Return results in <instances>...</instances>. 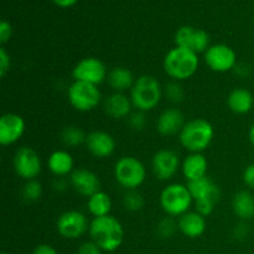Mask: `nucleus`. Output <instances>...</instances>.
<instances>
[{"label":"nucleus","instance_id":"35","mask_svg":"<svg viewBox=\"0 0 254 254\" xmlns=\"http://www.w3.org/2000/svg\"><path fill=\"white\" fill-rule=\"evenodd\" d=\"M12 35V27L11 24L6 20H1L0 22V42L5 44L6 41H9V39Z\"/></svg>","mask_w":254,"mask_h":254},{"label":"nucleus","instance_id":"19","mask_svg":"<svg viewBox=\"0 0 254 254\" xmlns=\"http://www.w3.org/2000/svg\"><path fill=\"white\" fill-rule=\"evenodd\" d=\"M179 230L184 236L189 238H198L205 233L206 220L198 212H186L180 216L178 221Z\"/></svg>","mask_w":254,"mask_h":254},{"label":"nucleus","instance_id":"30","mask_svg":"<svg viewBox=\"0 0 254 254\" xmlns=\"http://www.w3.org/2000/svg\"><path fill=\"white\" fill-rule=\"evenodd\" d=\"M176 230H179V225L171 216L163 218L158 225V235L161 238H171L175 235Z\"/></svg>","mask_w":254,"mask_h":254},{"label":"nucleus","instance_id":"16","mask_svg":"<svg viewBox=\"0 0 254 254\" xmlns=\"http://www.w3.org/2000/svg\"><path fill=\"white\" fill-rule=\"evenodd\" d=\"M86 146L89 153L99 159L111 156L116 150V140L111 134L102 130H94L87 134Z\"/></svg>","mask_w":254,"mask_h":254},{"label":"nucleus","instance_id":"3","mask_svg":"<svg viewBox=\"0 0 254 254\" xmlns=\"http://www.w3.org/2000/svg\"><path fill=\"white\" fill-rule=\"evenodd\" d=\"M215 130L212 124L202 118L188 122L179 134L180 143L190 153H202L212 143Z\"/></svg>","mask_w":254,"mask_h":254},{"label":"nucleus","instance_id":"29","mask_svg":"<svg viewBox=\"0 0 254 254\" xmlns=\"http://www.w3.org/2000/svg\"><path fill=\"white\" fill-rule=\"evenodd\" d=\"M42 195V185L41 183L35 179V180L26 181V184L22 188V198L27 202H34L37 201Z\"/></svg>","mask_w":254,"mask_h":254},{"label":"nucleus","instance_id":"17","mask_svg":"<svg viewBox=\"0 0 254 254\" xmlns=\"http://www.w3.org/2000/svg\"><path fill=\"white\" fill-rule=\"evenodd\" d=\"M186 186H188L195 202L196 201H210V202L217 203V201L220 200V188L208 176H203L197 180L188 181Z\"/></svg>","mask_w":254,"mask_h":254},{"label":"nucleus","instance_id":"23","mask_svg":"<svg viewBox=\"0 0 254 254\" xmlns=\"http://www.w3.org/2000/svg\"><path fill=\"white\" fill-rule=\"evenodd\" d=\"M227 104L233 113L246 114L253 108V94L246 88H235L228 96Z\"/></svg>","mask_w":254,"mask_h":254},{"label":"nucleus","instance_id":"25","mask_svg":"<svg viewBox=\"0 0 254 254\" xmlns=\"http://www.w3.org/2000/svg\"><path fill=\"white\" fill-rule=\"evenodd\" d=\"M108 83L116 92L123 93L124 91L130 88L135 83L133 72L127 67H114L108 73Z\"/></svg>","mask_w":254,"mask_h":254},{"label":"nucleus","instance_id":"24","mask_svg":"<svg viewBox=\"0 0 254 254\" xmlns=\"http://www.w3.org/2000/svg\"><path fill=\"white\" fill-rule=\"evenodd\" d=\"M232 208L235 215L240 220H251L254 217V196L247 190L238 191L233 196Z\"/></svg>","mask_w":254,"mask_h":254},{"label":"nucleus","instance_id":"13","mask_svg":"<svg viewBox=\"0 0 254 254\" xmlns=\"http://www.w3.org/2000/svg\"><path fill=\"white\" fill-rule=\"evenodd\" d=\"M180 159L176 151L171 149H161L153 158V171L161 181L170 180L178 173Z\"/></svg>","mask_w":254,"mask_h":254},{"label":"nucleus","instance_id":"33","mask_svg":"<svg viewBox=\"0 0 254 254\" xmlns=\"http://www.w3.org/2000/svg\"><path fill=\"white\" fill-rule=\"evenodd\" d=\"M10 66H11V60H10L9 54L5 51L4 47L0 49V77H5L9 72Z\"/></svg>","mask_w":254,"mask_h":254},{"label":"nucleus","instance_id":"38","mask_svg":"<svg viewBox=\"0 0 254 254\" xmlns=\"http://www.w3.org/2000/svg\"><path fill=\"white\" fill-rule=\"evenodd\" d=\"M32 254H59L57 253V251L55 250L52 246L50 245H39L34 250V252Z\"/></svg>","mask_w":254,"mask_h":254},{"label":"nucleus","instance_id":"28","mask_svg":"<svg viewBox=\"0 0 254 254\" xmlns=\"http://www.w3.org/2000/svg\"><path fill=\"white\" fill-rule=\"evenodd\" d=\"M123 205L130 212H136L144 207V197L136 190H129L124 195Z\"/></svg>","mask_w":254,"mask_h":254},{"label":"nucleus","instance_id":"6","mask_svg":"<svg viewBox=\"0 0 254 254\" xmlns=\"http://www.w3.org/2000/svg\"><path fill=\"white\" fill-rule=\"evenodd\" d=\"M146 170L144 164L134 156H123L114 166V178L122 188L135 190L145 180Z\"/></svg>","mask_w":254,"mask_h":254},{"label":"nucleus","instance_id":"1","mask_svg":"<svg viewBox=\"0 0 254 254\" xmlns=\"http://www.w3.org/2000/svg\"><path fill=\"white\" fill-rule=\"evenodd\" d=\"M89 236L103 252H114L124 240V228L113 216L94 217L89 223Z\"/></svg>","mask_w":254,"mask_h":254},{"label":"nucleus","instance_id":"10","mask_svg":"<svg viewBox=\"0 0 254 254\" xmlns=\"http://www.w3.org/2000/svg\"><path fill=\"white\" fill-rule=\"evenodd\" d=\"M56 228L60 236L66 240H77L82 237L87 232V230H89V223L83 213L71 210L60 216Z\"/></svg>","mask_w":254,"mask_h":254},{"label":"nucleus","instance_id":"4","mask_svg":"<svg viewBox=\"0 0 254 254\" xmlns=\"http://www.w3.org/2000/svg\"><path fill=\"white\" fill-rule=\"evenodd\" d=\"M163 88L158 79L150 74H143L135 79L130 89V99L133 106L140 112L153 111L160 103Z\"/></svg>","mask_w":254,"mask_h":254},{"label":"nucleus","instance_id":"41","mask_svg":"<svg viewBox=\"0 0 254 254\" xmlns=\"http://www.w3.org/2000/svg\"><path fill=\"white\" fill-rule=\"evenodd\" d=\"M1 254H10V253H6V252H2Z\"/></svg>","mask_w":254,"mask_h":254},{"label":"nucleus","instance_id":"39","mask_svg":"<svg viewBox=\"0 0 254 254\" xmlns=\"http://www.w3.org/2000/svg\"><path fill=\"white\" fill-rule=\"evenodd\" d=\"M78 0H54L55 4L60 7H71L73 6Z\"/></svg>","mask_w":254,"mask_h":254},{"label":"nucleus","instance_id":"2","mask_svg":"<svg viewBox=\"0 0 254 254\" xmlns=\"http://www.w3.org/2000/svg\"><path fill=\"white\" fill-rule=\"evenodd\" d=\"M200 64L198 55L184 47L175 46L164 59V71L174 81H185L196 73Z\"/></svg>","mask_w":254,"mask_h":254},{"label":"nucleus","instance_id":"15","mask_svg":"<svg viewBox=\"0 0 254 254\" xmlns=\"http://www.w3.org/2000/svg\"><path fill=\"white\" fill-rule=\"evenodd\" d=\"M71 185L79 195L91 197L96 192L101 191V181L97 174L88 169L79 168L71 173Z\"/></svg>","mask_w":254,"mask_h":254},{"label":"nucleus","instance_id":"40","mask_svg":"<svg viewBox=\"0 0 254 254\" xmlns=\"http://www.w3.org/2000/svg\"><path fill=\"white\" fill-rule=\"evenodd\" d=\"M248 138H250L251 144H252V145L254 146V123L252 124V127H251L250 133H248Z\"/></svg>","mask_w":254,"mask_h":254},{"label":"nucleus","instance_id":"36","mask_svg":"<svg viewBox=\"0 0 254 254\" xmlns=\"http://www.w3.org/2000/svg\"><path fill=\"white\" fill-rule=\"evenodd\" d=\"M243 181L248 188L254 190V164H251L243 171Z\"/></svg>","mask_w":254,"mask_h":254},{"label":"nucleus","instance_id":"21","mask_svg":"<svg viewBox=\"0 0 254 254\" xmlns=\"http://www.w3.org/2000/svg\"><path fill=\"white\" fill-rule=\"evenodd\" d=\"M131 106H133L131 99H129L124 93L116 92L106 99L104 109H106L107 114L112 118L122 119L130 114Z\"/></svg>","mask_w":254,"mask_h":254},{"label":"nucleus","instance_id":"26","mask_svg":"<svg viewBox=\"0 0 254 254\" xmlns=\"http://www.w3.org/2000/svg\"><path fill=\"white\" fill-rule=\"evenodd\" d=\"M87 207H88L89 213L93 217H103V216H108L112 210V198L104 191H98L91 197H88V202H87Z\"/></svg>","mask_w":254,"mask_h":254},{"label":"nucleus","instance_id":"22","mask_svg":"<svg viewBox=\"0 0 254 254\" xmlns=\"http://www.w3.org/2000/svg\"><path fill=\"white\" fill-rule=\"evenodd\" d=\"M74 161L71 154L66 150H56L49 156L47 166L54 175L62 178L73 171Z\"/></svg>","mask_w":254,"mask_h":254},{"label":"nucleus","instance_id":"20","mask_svg":"<svg viewBox=\"0 0 254 254\" xmlns=\"http://www.w3.org/2000/svg\"><path fill=\"white\" fill-rule=\"evenodd\" d=\"M208 163L202 153H191L183 163V174L188 181L207 176Z\"/></svg>","mask_w":254,"mask_h":254},{"label":"nucleus","instance_id":"11","mask_svg":"<svg viewBox=\"0 0 254 254\" xmlns=\"http://www.w3.org/2000/svg\"><path fill=\"white\" fill-rule=\"evenodd\" d=\"M72 76L74 81L87 82L98 86L108 77V74H107L106 64L101 60L96 57H86L73 67Z\"/></svg>","mask_w":254,"mask_h":254},{"label":"nucleus","instance_id":"5","mask_svg":"<svg viewBox=\"0 0 254 254\" xmlns=\"http://www.w3.org/2000/svg\"><path fill=\"white\" fill-rule=\"evenodd\" d=\"M193 198L188 186L183 184H170L160 195V205L163 210L171 217H180L189 212Z\"/></svg>","mask_w":254,"mask_h":254},{"label":"nucleus","instance_id":"7","mask_svg":"<svg viewBox=\"0 0 254 254\" xmlns=\"http://www.w3.org/2000/svg\"><path fill=\"white\" fill-rule=\"evenodd\" d=\"M101 98V92L96 84L74 81L68 88V101L76 111H92L98 106Z\"/></svg>","mask_w":254,"mask_h":254},{"label":"nucleus","instance_id":"12","mask_svg":"<svg viewBox=\"0 0 254 254\" xmlns=\"http://www.w3.org/2000/svg\"><path fill=\"white\" fill-rule=\"evenodd\" d=\"M176 46L184 47L195 54H205L210 47V35L202 29L192 26H181L175 34Z\"/></svg>","mask_w":254,"mask_h":254},{"label":"nucleus","instance_id":"14","mask_svg":"<svg viewBox=\"0 0 254 254\" xmlns=\"http://www.w3.org/2000/svg\"><path fill=\"white\" fill-rule=\"evenodd\" d=\"M25 121L16 113H6L0 118V144L11 145L25 133Z\"/></svg>","mask_w":254,"mask_h":254},{"label":"nucleus","instance_id":"31","mask_svg":"<svg viewBox=\"0 0 254 254\" xmlns=\"http://www.w3.org/2000/svg\"><path fill=\"white\" fill-rule=\"evenodd\" d=\"M164 93H165L166 98L173 102V103H180V102H183L184 96H185L183 86L178 81H173L166 84Z\"/></svg>","mask_w":254,"mask_h":254},{"label":"nucleus","instance_id":"32","mask_svg":"<svg viewBox=\"0 0 254 254\" xmlns=\"http://www.w3.org/2000/svg\"><path fill=\"white\" fill-rule=\"evenodd\" d=\"M129 124L134 130H143L146 124V118L144 112L136 111L135 113H131L129 117Z\"/></svg>","mask_w":254,"mask_h":254},{"label":"nucleus","instance_id":"18","mask_svg":"<svg viewBox=\"0 0 254 254\" xmlns=\"http://www.w3.org/2000/svg\"><path fill=\"white\" fill-rule=\"evenodd\" d=\"M184 126H185V119L183 112L176 108H168L159 117L156 122V130L161 135L170 136L180 134Z\"/></svg>","mask_w":254,"mask_h":254},{"label":"nucleus","instance_id":"37","mask_svg":"<svg viewBox=\"0 0 254 254\" xmlns=\"http://www.w3.org/2000/svg\"><path fill=\"white\" fill-rule=\"evenodd\" d=\"M248 233H250V228H248V226L243 222L236 226L235 231H233V235H235V237L237 238V240H245L248 236Z\"/></svg>","mask_w":254,"mask_h":254},{"label":"nucleus","instance_id":"34","mask_svg":"<svg viewBox=\"0 0 254 254\" xmlns=\"http://www.w3.org/2000/svg\"><path fill=\"white\" fill-rule=\"evenodd\" d=\"M103 251L93 242V241H87L83 242L77 250V254H102Z\"/></svg>","mask_w":254,"mask_h":254},{"label":"nucleus","instance_id":"27","mask_svg":"<svg viewBox=\"0 0 254 254\" xmlns=\"http://www.w3.org/2000/svg\"><path fill=\"white\" fill-rule=\"evenodd\" d=\"M86 138L87 135L84 134V131L76 126L66 127L61 133L62 143L66 146H71V148H76V146L86 143Z\"/></svg>","mask_w":254,"mask_h":254},{"label":"nucleus","instance_id":"9","mask_svg":"<svg viewBox=\"0 0 254 254\" xmlns=\"http://www.w3.org/2000/svg\"><path fill=\"white\" fill-rule=\"evenodd\" d=\"M205 62L210 69L223 73L237 66V55L228 45H211L205 52Z\"/></svg>","mask_w":254,"mask_h":254},{"label":"nucleus","instance_id":"8","mask_svg":"<svg viewBox=\"0 0 254 254\" xmlns=\"http://www.w3.org/2000/svg\"><path fill=\"white\" fill-rule=\"evenodd\" d=\"M14 169L17 176L24 180H35L42 170L41 159L32 148L22 146L14 155Z\"/></svg>","mask_w":254,"mask_h":254}]
</instances>
